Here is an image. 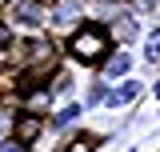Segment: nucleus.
I'll return each mask as SVG.
<instances>
[{
    "mask_svg": "<svg viewBox=\"0 0 160 152\" xmlns=\"http://www.w3.org/2000/svg\"><path fill=\"white\" fill-rule=\"evenodd\" d=\"M0 152H20V144L16 140H0Z\"/></svg>",
    "mask_w": 160,
    "mask_h": 152,
    "instance_id": "9",
    "label": "nucleus"
},
{
    "mask_svg": "<svg viewBox=\"0 0 160 152\" xmlns=\"http://www.w3.org/2000/svg\"><path fill=\"white\" fill-rule=\"evenodd\" d=\"M136 92H140V84H136V80H128V84H124L120 92H112V96H108V100H112V104H124V100H132V96H136Z\"/></svg>",
    "mask_w": 160,
    "mask_h": 152,
    "instance_id": "4",
    "label": "nucleus"
},
{
    "mask_svg": "<svg viewBox=\"0 0 160 152\" xmlns=\"http://www.w3.org/2000/svg\"><path fill=\"white\" fill-rule=\"evenodd\" d=\"M76 116H80V108H76V104H68V108H64V112L56 116V124H72Z\"/></svg>",
    "mask_w": 160,
    "mask_h": 152,
    "instance_id": "8",
    "label": "nucleus"
},
{
    "mask_svg": "<svg viewBox=\"0 0 160 152\" xmlns=\"http://www.w3.org/2000/svg\"><path fill=\"white\" fill-rule=\"evenodd\" d=\"M104 48H108V36H104L100 28H80L76 36H72V52H76L80 60H100Z\"/></svg>",
    "mask_w": 160,
    "mask_h": 152,
    "instance_id": "1",
    "label": "nucleus"
},
{
    "mask_svg": "<svg viewBox=\"0 0 160 152\" xmlns=\"http://www.w3.org/2000/svg\"><path fill=\"white\" fill-rule=\"evenodd\" d=\"M148 60H152V64L160 60V32H152V36H148Z\"/></svg>",
    "mask_w": 160,
    "mask_h": 152,
    "instance_id": "7",
    "label": "nucleus"
},
{
    "mask_svg": "<svg viewBox=\"0 0 160 152\" xmlns=\"http://www.w3.org/2000/svg\"><path fill=\"white\" fill-rule=\"evenodd\" d=\"M68 152H88V144H84V140H76V144H72Z\"/></svg>",
    "mask_w": 160,
    "mask_h": 152,
    "instance_id": "10",
    "label": "nucleus"
},
{
    "mask_svg": "<svg viewBox=\"0 0 160 152\" xmlns=\"http://www.w3.org/2000/svg\"><path fill=\"white\" fill-rule=\"evenodd\" d=\"M8 20L12 24H40L44 20V8H40L36 0H12L8 4Z\"/></svg>",
    "mask_w": 160,
    "mask_h": 152,
    "instance_id": "2",
    "label": "nucleus"
},
{
    "mask_svg": "<svg viewBox=\"0 0 160 152\" xmlns=\"http://www.w3.org/2000/svg\"><path fill=\"white\" fill-rule=\"evenodd\" d=\"M120 72H128V56H112L108 60V76H120Z\"/></svg>",
    "mask_w": 160,
    "mask_h": 152,
    "instance_id": "5",
    "label": "nucleus"
},
{
    "mask_svg": "<svg viewBox=\"0 0 160 152\" xmlns=\"http://www.w3.org/2000/svg\"><path fill=\"white\" fill-rule=\"evenodd\" d=\"M136 8H156V0H136Z\"/></svg>",
    "mask_w": 160,
    "mask_h": 152,
    "instance_id": "11",
    "label": "nucleus"
},
{
    "mask_svg": "<svg viewBox=\"0 0 160 152\" xmlns=\"http://www.w3.org/2000/svg\"><path fill=\"white\" fill-rule=\"evenodd\" d=\"M116 36L120 40H132V36H136V24H132V20H120V24H116Z\"/></svg>",
    "mask_w": 160,
    "mask_h": 152,
    "instance_id": "6",
    "label": "nucleus"
},
{
    "mask_svg": "<svg viewBox=\"0 0 160 152\" xmlns=\"http://www.w3.org/2000/svg\"><path fill=\"white\" fill-rule=\"evenodd\" d=\"M36 136H40V120L36 116H24V120L16 124V144H32Z\"/></svg>",
    "mask_w": 160,
    "mask_h": 152,
    "instance_id": "3",
    "label": "nucleus"
},
{
    "mask_svg": "<svg viewBox=\"0 0 160 152\" xmlns=\"http://www.w3.org/2000/svg\"><path fill=\"white\" fill-rule=\"evenodd\" d=\"M156 96H160V84H156Z\"/></svg>",
    "mask_w": 160,
    "mask_h": 152,
    "instance_id": "12",
    "label": "nucleus"
}]
</instances>
